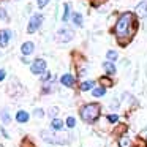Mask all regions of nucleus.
<instances>
[{
	"instance_id": "nucleus-18",
	"label": "nucleus",
	"mask_w": 147,
	"mask_h": 147,
	"mask_svg": "<svg viewBox=\"0 0 147 147\" xmlns=\"http://www.w3.org/2000/svg\"><path fill=\"white\" fill-rule=\"evenodd\" d=\"M108 59L109 60H115V59H117V52L115 51H108Z\"/></svg>"
},
{
	"instance_id": "nucleus-1",
	"label": "nucleus",
	"mask_w": 147,
	"mask_h": 147,
	"mask_svg": "<svg viewBox=\"0 0 147 147\" xmlns=\"http://www.w3.org/2000/svg\"><path fill=\"white\" fill-rule=\"evenodd\" d=\"M136 30V24H134L133 13H123L119 18L117 24H115V35L117 38H130Z\"/></svg>"
},
{
	"instance_id": "nucleus-20",
	"label": "nucleus",
	"mask_w": 147,
	"mask_h": 147,
	"mask_svg": "<svg viewBox=\"0 0 147 147\" xmlns=\"http://www.w3.org/2000/svg\"><path fill=\"white\" fill-rule=\"evenodd\" d=\"M74 123H76V120H74L73 117H68V119H67V125H68L70 128H73V127H74Z\"/></svg>"
},
{
	"instance_id": "nucleus-22",
	"label": "nucleus",
	"mask_w": 147,
	"mask_h": 147,
	"mask_svg": "<svg viewBox=\"0 0 147 147\" xmlns=\"http://www.w3.org/2000/svg\"><path fill=\"white\" fill-rule=\"evenodd\" d=\"M108 120H109V122H112V123H115V122L119 120V117H117L115 114H111V115H108Z\"/></svg>"
},
{
	"instance_id": "nucleus-26",
	"label": "nucleus",
	"mask_w": 147,
	"mask_h": 147,
	"mask_svg": "<svg viewBox=\"0 0 147 147\" xmlns=\"http://www.w3.org/2000/svg\"><path fill=\"white\" fill-rule=\"evenodd\" d=\"M3 79H5V71L0 70V81H3Z\"/></svg>"
},
{
	"instance_id": "nucleus-21",
	"label": "nucleus",
	"mask_w": 147,
	"mask_h": 147,
	"mask_svg": "<svg viewBox=\"0 0 147 147\" xmlns=\"http://www.w3.org/2000/svg\"><path fill=\"white\" fill-rule=\"evenodd\" d=\"M48 2H49V0H36V3H38V8L46 7V5H48Z\"/></svg>"
},
{
	"instance_id": "nucleus-30",
	"label": "nucleus",
	"mask_w": 147,
	"mask_h": 147,
	"mask_svg": "<svg viewBox=\"0 0 147 147\" xmlns=\"http://www.w3.org/2000/svg\"><path fill=\"white\" fill-rule=\"evenodd\" d=\"M0 147H2V146H0Z\"/></svg>"
},
{
	"instance_id": "nucleus-3",
	"label": "nucleus",
	"mask_w": 147,
	"mask_h": 147,
	"mask_svg": "<svg viewBox=\"0 0 147 147\" xmlns=\"http://www.w3.org/2000/svg\"><path fill=\"white\" fill-rule=\"evenodd\" d=\"M41 22H43V16H41V14H35V16H32V19H30V22H29V27H27V32L33 33L40 26H41Z\"/></svg>"
},
{
	"instance_id": "nucleus-29",
	"label": "nucleus",
	"mask_w": 147,
	"mask_h": 147,
	"mask_svg": "<svg viewBox=\"0 0 147 147\" xmlns=\"http://www.w3.org/2000/svg\"><path fill=\"white\" fill-rule=\"evenodd\" d=\"M100 2H105V0H93V5H98Z\"/></svg>"
},
{
	"instance_id": "nucleus-2",
	"label": "nucleus",
	"mask_w": 147,
	"mask_h": 147,
	"mask_svg": "<svg viewBox=\"0 0 147 147\" xmlns=\"http://www.w3.org/2000/svg\"><path fill=\"white\" fill-rule=\"evenodd\" d=\"M100 115V105L98 103H89V105H86L82 109H81V117H82V120L86 122H95L96 119H98Z\"/></svg>"
},
{
	"instance_id": "nucleus-15",
	"label": "nucleus",
	"mask_w": 147,
	"mask_h": 147,
	"mask_svg": "<svg viewBox=\"0 0 147 147\" xmlns=\"http://www.w3.org/2000/svg\"><path fill=\"white\" fill-rule=\"evenodd\" d=\"M62 127H63V122L62 120H59V119H54V120H52V128H54V130H62Z\"/></svg>"
},
{
	"instance_id": "nucleus-17",
	"label": "nucleus",
	"mask_w": 147,
	"mask_h": 147,
	"mask_svg": "<svg viewBox=\"0 0 147 147\" xmlns=\"http://www.w3.org/2000/svg\"><path fill=\"white\" fill-rule=\"evenodd\" d=\"M119 144H120V147H130V139H128L127 136H123V138L120 139V142H119Z\"/></svg>"
},
{
	"instance_id": "nucleus-6",
	"label": "nucleus",
	"mask_w": 147,
	"mask_h": 147,
	"mask_svg": "<svg viewBox=\"0 0 147 147\" xmlns=\"http://www.w3.org/2000/svg\"><path fill=\"white\" fill-rule=\"evenodd\" d=\"M73 38V32H71V30H60V32H59V41H70V40Z\"/></svg>"
},
{
	"instance_id": "nucleus-24",
	"label": "nucleus",
	"mask_w": 147,
	"mask_h": 147,
	"mask_svg": "<svg viewBox=\"0 0 147 147\" xmlns=\"http://www.w3.org/2000/svg\"><path fill=\"white\" fill-rule=\"evenodd\" d=\"M35 115L36 117H43V109H35Z\"/></svg>"
},
{
	"instance_id": "nucleus-14",
	"label": "nucleus",
	"mask_w": 147,
	"mask_h": 147,
	"mask_svg": "<svg viewBox=\"0 0 147 147\" xmlns=\"http://www.w3.org/2000/svg\"><path fill=\"white\" fill-rule=\"evenodd\" d=\"M73 22L76 26H82V16H81V13H73Z\"/></svg>"
},
{
	"instance_id": "nucleus-10",
	"label": "nucleus",
	"mask_w": 147,
	"mask_h": 147,
	"mask_svg": "<svg viewBox=\"0 0 147 147\" xmlns=\"http://www.w3.org/2000/svg\"><path fill=\"white\" fill-rule=\"evenodd\" d=\"M16 120L19 122V123H24V122L29 120V114H27L26 111H19V112L16 114Z\"/></svg>"
},
{
	"instance_id": "nucleus-19",
	"label": "nucleus",
	"mask_w": 147,
	"mask_h": 147,
	"mask_svg": "<svg viewBox=\"0 0 147 147\" xmlns=\"http://www.w3.org/2000/svg\"><path fill=\"white\" fill-rule=\"evenodd\" d=\"M2 120H3L5 123H8V122H10V117H8V112L5 111V109L2 111Z\"/></svg>"
},
{
	"instance_id": "nucleus-25",
	"label": "nucleus",
	"mask_w": 147,
	"mask_h": 147,
	"mask_svg": "<svg viewBox=\"0 0 147 147\" xmlns=\"http://www.w3.org/2000/svg\"><path fill=\"white\" fill-rule=\"evenodd\" d=\"M0 18H2V19H7V14H5V10H0Z\"/></svg>"
},
{
	"instance_id": "nucleus-7",
	"label": "nucleus",
	"mask_w": 147,
	"mask_h": 147,
	"mask_svg": "<svg viewBox=\"0 0 147 147\" xmlns=\"http://www.w3.org/2000/svg\"><path fill=\"white\" fill-rule=\"evenodd\" d=\"M33 48H35V46H33V43L27 41V43H24V45H22L21 51H22V54H24V55H30V54L33 52Z\"/></svg>"
},
{
	"instance_id": "nucleus-13",
	"label": "nucleus",
	"mask_w": 147,
	"mask_h": 147,
	"mask_svg": "<svg viewBox=\"0 0 147 147\" xmlns=\"http://www.w3.org/2000/svg\"><path fill=\"white\" fill-rule=\"evenodd\" d=\"M90 89H93V81H86V82L81 84V90H84V92Z\"/></svg>"
},
{
	"instance_id": "nucleus-28",
	"label": "nucleus",
	"mask_w": 147,
	"mask_h": 147,
	"mask_svg": "<svg viewBox=\"0 0 147 147\" xmlns=\"http://www.w3.org/2000/svg\"><path fill=\"white\" fill-rule=\"evenodd\" d=\"M49 78H51V74H45V76H43V81H46V79H49Z\"/></svg>"
},
{
	"instance_id": "nucleus-8",
	"label": "nucleus",
	"mask_w": 147,
	"mask_h": 147,
	"mask_svg": "<svg viewBox=\"0 0 147 147\" xmlns=\"http://www.w3.org/2000/svg\"><path fill=\"white\" fill-rule=\"evenodd\" d=\"M60 82L63 84V86H67V87H71L74 84V78L71 76V74H63V76L60 78Z\"/></svg>"
},
{
	"instance_id": "nucleus-4",
	"label": "nucleus",
	"mask_w": 147,
	"mask_h": 147,
	"mask_svg": "<svg viewBox=\"0 0 147 147\" xmlns=\"http://www.w3.org/2000/svg\"><path fill=\"white\" fill-rule=\"evenodd\" d=\"M30 70H32V73H33V74L45 73V70H46V62L43 60V59H36V60L32 63V67H30Z\"/></svg>"
},
{
	"instance_id": "nucleus-9",
	"label": "nucleus",
	"mask_w": 147,
	"mask_h": 147,
	"mask_svg": "<svg viewBox=\"0 0 147 147\" xmlns=\"http://www.w3.org/2000/svg\"><path fill=\"white\" fill-rule=\"evenodd\" d=\"M136 13L139 14V16H147V2H141L139 5L136 7Z\"/></svg>"
},
{
	"instance_id": "nucleus-27",
	"label": "nucleus",
	"mask_w": 147,
	"mask_h": 147,
	"mask_svg": "<svg viewBox=\"0 0 147 147\" xmlns=\"http://www.w3.org/2000/svg\"><path fill=\"white\" fill-rule=\"evenodd\" d=\"M103 84H106V86H111V81H108V79H105V78H103Z\"/></svg>"
},
{
	"instance_id": "nucleus-12",
	"label": "nucleus",
	"mask_w": 147,
	"mask_h": 147,
	"mask_svg": "<svg viewBox=\"0 0 147 147\" xmlns=\"http://www.w3.org/2000/svg\"><path fill=\"white\" fill-rule=\"evenodd\" d=\"M106 93V89L105 87H98V89H93L92 90V95L93 96H103Z\"/></svg>"
},
{
	"instance_id": "nucleus-23",
	"label": "nucleus",
	"mask_w": 147,
	"mask_h": 147,
	"mask_svg": "<svg viewBox=\"0 0 147 147\" xmlns=\"http://www.w3.org/2000/svg\"><path fill=\"white\" fill-rule=\"evenodd\" d=\"M21 147H35V146H33V144L30 142V141H24L22 146H21Z\"/></svg>"
},
{
	"instance_id": "nucleus-11",
	"label": "nucleus",
	"mask_w": 147,
	"mask_h": 147,
	"mask_svg": "<svg viewBox=\"0 0 147 147\" xmlns=\"http://www.w3.org/2000/svg\"><path fill=\"white\" fill-rule=\"evenodd\" d=\"M103 68H105V71L108 74H114L115 73V67H114V63H111V62H106V63H103Z\"/></svg>"
},
{
	"instance_id": "nucleus-16",
	"label": "nucleus",
	"mask_w": 147,
	"mask_h": 147,
	"mask_svg": "<svg viewBox=\"0 0 147 147\" xmlns=\"http://www.w3.org/2000/svg\"><path fill=\"white\" fill-rule=\"evenodd\" d=\"M68 10H70V5L65 3V5H63V14H62V21H63V22L68 19Z\"/></svg>"
},
{
	"instance_id": "nucleus-5",
	"label": "nucleus",
	"mask_w": 147,
	"mask_h": 147,
	"mask_svg": "<svg viewBox=\"0 0 147 147\" xmlns=\"http://www.w3.org/2000/svg\"><path fill=\"white\" fill-rule=\"evenodd\" d=\"M10 38H11L10 30H2V32H0V46L5 48V46L8 45V41H10Z\"/></svg>"
}]
</instances>
